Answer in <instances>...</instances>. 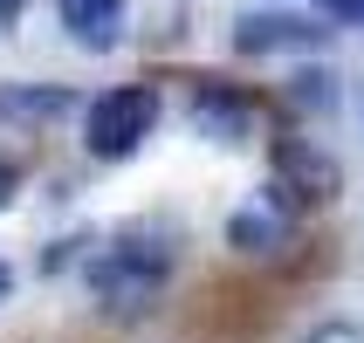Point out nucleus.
Returning <instances> with one entry per match:
<instances>
[{
  "instance_id": "obj_11",
  "label": "nucleus",
  "mask_w": 364,
  "mask_h": 343,
  "mask_svg": "<svg viewBox=\"0 0 364 343\" xmlns=\"http://www.w3.org/2000/svg\"><path fill=\"white\" fill-rule=\"evenodd\" d=\"M323 21H364V0H316Z\"/></svg>"
},
{
  "instance_id": "obj_8",
  "label": "nucleus",
  "mask_w": 364,
  "mask_h": 343,
  "mask_svg": "<svg viewBox=\"0 0 364 343\" xmlns=\"http://www.w3.org/2000/svg\"><path fill=\"white\" fill-rule=\"evenodd\" d=\"M76 110L69 89H0V117L7 124H55Z\"/></svg>"
},
{
  "instance_id": "obj_6",
  "label": "nucleus",
  "mask_w": 364,
  "mask_h": 343,
  "mask_svg": "<svg viewBox=\"0 0 364 343\" xmlns=\"http://www.w3.org/2000/svg\"><path fill=\"white\" fill-rule=\"evenodd\" d=\"M193 131L200 138H220V144H241L255 131V103L234 97V89H200L193 97Z\"/></svg>"
},
{
  "instance_id": "obj_7",
  "label": "nucleus",
  "mask_w": 364,
  "mask_h": 343,
  "mask_svg": "<svg viewBox=\"0 0 364 343\" xmlns=\"http://www.w3.org/2000/svg\"><path fill=\"white\" fill-rule=\"evenodd\" d=\"M55 14L82 48H110L124 35V0H55Z\"/></svg>"
},
{
  "instance_id": "obj_5",
  "label": "nucleus",
  "mask_w": 364,
  "mask_h": 343,
  "mask_svg": "<svg viewBox=\"0 0 364 343\" xmlns=\"http://www.w3.org/2000/svg\"><path fill=\"white\" fill-rule=\"evenodd\" d=\"M330 21H303V14H241L234 48L241 55H289V48H323Z\"/></svg>"
},
{
  "instance_id": "obj_2",
  "label": "nucleus",
  "mask_w": 364,
  "mask_h": 343,
  "mask_svg": "<svg viewBox=\"0 0 364 343\" xmlns=\"http://www.w3.org/2000/svg\"><path fill=\"white\" fill-rule=\"evenodd\" d=\"M159 131V89H144V82H124V89H103L90 103V124H82V144H90V158L117 165L131 158L144 138Z\"/></svg>"
},
{
  "instance_id": "obj_12",
  "label": "nucleus",
  "mask_w": 364,
  "mask_h": 343,
  "mask_svg": "<svg viewBox=\"0 0 364 343\" xmlns=\"http://www.w3.org/2000/svg\"><path fill=\"white\" fill-rule=\"evenodd\" d=\"M14 192H21V165L0 151V206H14Z\"/></svg>"
},
{
  "instance_id": "obj_9",
  "label": "nucleus",
  "mask_w": 364,
  "mask_h": 343,
  "mask_svg": "<svg viewBox=\"0 0 364 343\" xmlns=\"http://www.w3.org/2000/svg\"><path fill=\"white\" fill-rule=\"evenodd\" d=\"M296 103H303V110H316V103H323V110H330V103H337V82L309 69V76H296Z\"/></svg>"
},
{
  "instance_id": "obj_13",
  "label": "nucleus",
  "mask_w": 364,
  "mask_h": 343,
  "mask_svg": "<svg viewBox=\"0 0 364 343\" xmlns=\"http://www.w3.org/2000/svg\"><path fill=\"white\" fill-rule=\"evenodd\" d=\"M7 295H14V268L0 261V303H7Z\"/></svg>"
},
{
  "instance_id": "obj_10",
  "label": "nucleus",
  "mask_w": 364,
  "mask_h": 343,
  "mask_svg": "<svg viewBox=\"0 0 364 343\" xmlns=\"http://www.w3.org/2000/svg\"><path fill=\"white\" fill-rule=\"evenodd\" d=\"M303 343H364V330H358V323H316Z\"/></svg>"
},
{
  "instance_id": "obj_1",
  "label": "nucleus",
  "mask_w": 364,
  "mask_h": 343,
  "mask_svg": "<svg viewBox=\"0 0 364 343\" xmlns=\"http://www.w3.org/2000/svg\"><path fill=\"white\" fill-rule=\"evenodd\" d=\"M165 275H172V247L151 241V227H124L110 247L90 254V288L117 316H144V303L165 288Z\"/></svg>"
},
{
  "instance_id": "obj_3",
  "label": "nucleus",
  "mask_w": 364,
  "mask_h": 343,
  "mask_svg": "<svg viewBox=\"0 0 364 343\" xmlns=\"http://www.w3.org/2000/svg\"><path fill=\"white\" fill-rule=\"evenodd\" d=\"M275 185H282L296 206H330L337 185H344V165L330 158L323 144H309V138H275Z\"/></svg>"
},
{
  "instance_id": "obj_4",
  "label": "nucleus",
  "mask_w": 364,
  "mask_h": 343,
  "mask_svg": "<svg viewBox=\"0 0 364 343\" xmlns=\"http://www.w3.org/2000/svg\"><path fill=\"white\" fill-rule=\"evenodd\" d=\"M296 213H303V206L289 200L282 185H262V192L227 220V241L241 247V254H282V247L296 241Z\"/></svg>"
}]
</instances>
